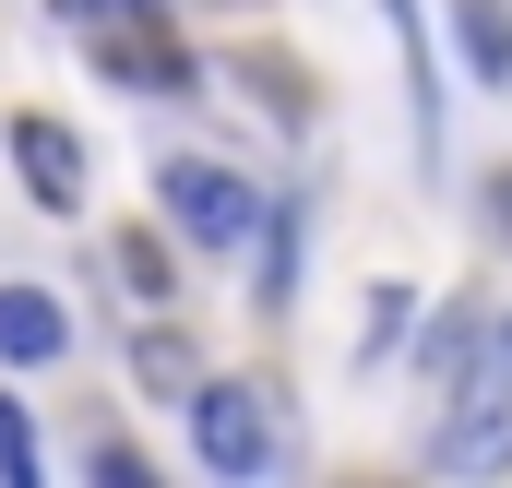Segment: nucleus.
Here are the masks:
<instances>
[{"mask_svg":"<svg viewBox=\"0 0 512 488\" xmlns=\"http://www.w3.org/2000/svg\"><path fill=\"white\" fill-rule=\"evenodd\" d=\"M239 84H251V96H274V120H310V108H298L310 84H298V72H286L274 48H239Z\"/></svg>","mask_w":512,"mask_h":488,"instance_id":"10","label":"nucleus"},{"mask_svg":"<svg viewBox=\"0 0 512 488\" xmlns=\"http://www.w3.org/2000/svg\"><path fill=\"white\" fill-rule=\"evenodd\" d=\"M453 405H501V417H512V310H501V334L477 346V369L453 381Z\"/></svg>","mask_w":512,"mask_h":488,"instance_id":"8","label":"nucleus"},{"mask_svg":"<svg viewBox=\"0 0 512 488\" xmlns=\"http://www.w3.org/2000/svg\"><path fill=\"white\" fill-rule=\"evenodd\" d=\"M60 346H72V322H60L36 286H0V358H12V369H48Z\"/></svg>","mask_w":512,"mask_h":488,"instance_id":"6","label":"nucleus"},{"mask_svg":"<svg viewBox=\"0 0 512 488\" xmlns=\"http://www.w3.org/2000/svg\"><path fill=\"white\" fill-rule=\"evenodd\" d=\"M286 286H298V203H286V215H262V298L286 310Z\"/></svg>","mask_w":512,"mask_h":488,"instance_id":"9","label":"nucleus"},{"mask_svg":"<svg viewBox=\"0 0 512 488\" xmlns=\"http://www.w3.org/2000/svg\"><path fill=\"white\" fill-rule=\"evenodd\" d=\"M96 72H120L143 96H191V48H167L155 24H120V36H96Z\"/></svg>","mask_w":512,"mask_h":488,"instance_id":"5","label":"nucleus"},{"mask_svg":"<svg viewBox=\"0 0 512 488\" xmlns=\"http://www.w3.org/2000/svg\"><path fill=\"white\" fill-rule=\"evenodd\" d=\"M60 12H72V24H84V36H120V24H167V12H155V0H60Z\"/></svg>","mask_w":512,"mask_h":488,"instance_id":"11","label":"nucleus"},{"mask_svg":"<svg viewBox=\"0 0 512 488\" xmlns=\"http://www.w3.org/2000/svg\"><path fill=\"white\" fill-rule=\"evenodd\" d=\"M429 465H441V477H501L512 465V417L501 405H453V417L429 429Z\"/></svg>","mask_w":512,"mask_h":488,"instance_id":"3","label":"nucleus"},{"mask_svg":"<svg viewBox=\"0 0 512 488\" xmlns=\"http://www.w3.org/2000/svg\"><path fill=\"white\" fill-rule=\"evenodd\" d=\"M12 155H24V179H36V203H48V215H72V203H84V143H72L60 120H12Z\"/></svg>","mask_w":512,"mask_h":488,"instance_id":"4","label":"nucleus"},{"mask_svg":"<svg viewBox=\"0 0 512 488\" xmlns=\"http://www.w3.org/2000/svg\"><path fill=\"white\" fill-rule=\"evenodd\" d=\"M489 227H501V239H512V167H501V179H489Z\"/></svg>","mask_w":512,"mask_h":488,"instance_id":"16","label":"nucleus"},{"mask_svg":"<svg viewBox=\"0 0 512 488\" xmlns=\"http://www.w3.org/2000/svg\"><path fill=\"white\" fill-rule=\"evenodd\" d=\"M143 381L179 405V393H191V346H179V334H143Z\"/></svg>","mask_w":512,"mask_h":488,"instance_id":"12","label":"nucleus"},{"mask_svg":"<svg viewBox=\"0 0 512 488\" xmlns=\"http://www.w3.org/2000/svg\"><path fill=\"white\" fill-rule=\"evenodd\" d=\"M453 60L477 84H512V12L501 0H453Z\"/></svg>","mask_w":512,"mask_h":488,"instance_id":"7","label":"nucleus"},{"mask_svg":"<svg viewBox=\"0 0 512 488\" xmlns=\"http://www.w3.org/2000/svg\"><path fill=\"white\" fill-rule=\"evenodd\" d=\"M393 346H405V286H382V310H370V334H358V358L382 369V358H393Z\"/></svg>","mask_w":512,"mask_h":488,"instance_id":"13","label":"nucleus"},{"mask_svg":"<svg viewBox=\"0 0 512 488\" xmlns=\"http://www.w3.org/2000/svg\"><path fill=\"white\" fill-rule=\"evenodd\" d=\"M179 405H191V453H203L215 477H262V465H274V417H262L251 381H215V393L191 381Z\"/></svg>","mask_w":512,"mask_h":488,"instance_id":"2","label":"nucleus"},{"mask_svg":"<svg viewBox=\"0 0 512 488\" xmlns=\"http://www.w3.org/2000/svg\"><path fill=\"white\" fill-rule=\"evenodd\" d=\"M0 477H12V488L36 477V429H24V417H12V405H0Z\"/></svg>","mask_w":512,"mask_h":488,"instance_id":"14","label":"nucleus"},{"mask_svg":"<svg viewBox=\"0 0 512 488\" xmlns=\"http://www.w3.org/2000/svg\"><path fill=\"white\" fill-rule=\"evenodd\" d=\"M120 274L143 286V298H167V250H155V239H120Z\"/></svg>","mask_w":512,"mask_h":488,"instance_id":"15","label":"nucleus"},{"mask_svg":"<svg viewBox=\"0 0 512 488\" xmlns=\"http://www.w3.org/2000/svg\"><path fill=\"white\" fill-rule=\"evenodd\" d=\"M167 215H179L191 250H239L262 227V191L239 179V167H215V155H179V167H167Z\"/></svg>","mask_w":512,"mask_h":488,"instance_id":"1","label":"nucleus"}]
</instances>
